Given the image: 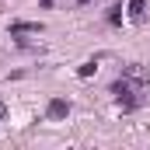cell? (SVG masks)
<instances>
[{
    "mask_svg": "<svg viewBox=\"0 0 150 150\" xmlns=\"http://www.w3.org/2000/svg\"><path fill=\"white\" fill-rule=\"evenodd\" d=\"M45 25L42 21H14L11 25V38H21V35H42Z\"/></svg>",
    "mask_w": 150,
    "mask_h": 150,
    "instance_id": "cell-2",
    "label": "cell"
},
{
    "mask_svg": "<svg viewBox=\"0 0 150 150\" xmlns=\"http://www.w3.org/2000/svg\"><path fill=\"white\" fill-rule=\"evenodd\" d=\"M147 91H150V70L140 67V63H129L122 70V77L112 84V94H115V101L122 105V112H136L143 105Z\"/></svg>",
    "mask_w": 150,
    "mask_h": 150,
    "instance_id": "cell-1",
    "label": "cell"
},
{
    "mask_svg": "<svg viewBox=\"0 0 150 150\" xmlns=\"http://www.w3.org/2000/svg\"><path fill=\"white\" fill-rule=\"evenodd\" d=\"M108 21H112V25L122 21V7H108Z\"/></svg>",
    "mask_w": 150,
    "mask_h": 150,
    "instance_id": "cell-5",
    "label": "cell"
},
{
    "mask_svg": "<svg viewBox=\"0 0 150 150\" xmlns=\"http://www.w3.org/2000/svg\"><path fill=\"white\" fill-rule=\"evenodd\" d=\"M4 115H7V105H4V101H0V119H4Z\"/></svg>",
    "mask_w": 150,
    "mask_h": 150,
    "instance_id": "cell-7",
    "label": "cell"
},
{
    "mask_svg": "<svg viewBox=\"0 0 150 150\" xmlns=\"http://www.w3.org/2000/svg\"><path fill=\"white\" fill-rule=\"evenodd\" d=\"M94 70H98L94 63H80V70H77V74H80V77H91V74H94Z\"/></svg>",
    "mask_w": 150,
    "mask_h": 150,
    "instance_id": "cell-6",
    "label": "cell"
},
{
    "mask_svg": "<svg viewBox=\"0 0 150 150\" xmlns=\"http://www.w3.org/2000/svg\"><path fill=\"white\" fill-rule=\"evenodd\" d=\"M45 115H49V119H67V115H70V101H67V98H49Z\"/></svg>",
    "mask_w": 150,
    "mask_h": 150,
    "instance_id": "cell-3",
    "label": "cell"
},
{
    "mask_svg": "<svg viewBox=\"0 0 150 150\" xmlns=\"http://www.w3.org/2000/svg\"><path fill=\"white\" fill-rule=\"evenodd\" d=\"M129 21H136V25H143L147 21V0H129Z\"/></svg>",
    "mask_w": 150,
    "mask_h": 150,
    "instance_id": "cell-4",
    "label": "cell"
},
{
    "mask_svg": "<svg viewBox=\"0 0 150 150\" xmlns=\"http://www.w3.org/2000/svg\"><path fill=\"white\" fill-rule=\"evenodd\" d=\"M77 4H87V0H77Z\"/></svg>",
    "mask_w": 150,
    "mask_h": 150,
    "instance_id": "cell-8",
    "label": "cell"
}]
</instances>
